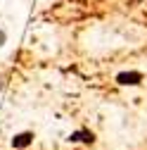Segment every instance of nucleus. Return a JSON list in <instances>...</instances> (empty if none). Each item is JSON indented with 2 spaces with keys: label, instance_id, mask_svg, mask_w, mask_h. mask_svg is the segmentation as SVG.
Masks as SVG:
<instances>
[{
  "label": "nucleus",
  "instance_id": "2",
  "mask_svg": "<svg viewBox=\"0 0 147 150\" xmlns=\"http://www.w3.org/2000/svg\"><path fill=\"white\" fill-rule=\"evenodd\" d=\"M69 143H85V145H93V143H95V134H93L90 129H76V131L69 136Z\"/></svg>",
  "mask_w": 147,
  "mask_h": 150
},
{
  "label": "nucleus",
  "instance_id": "1",
  "mask_svg": "<svg viewBox=\"0 0 147 150\" xmlns=\"http://www.w3.org/2000/svg\"><path fill=\"white\" fill-rule=\"evenodd\" d=\"M142 71H119L116 74V83L119 86H140L142 83Z\"/></svg>",
  "mask_w": 147,
  "mask_h": 150
},
{
  "label": "nucleus",
  "instance_id": "5",
  "mask_svg": "<svg viewBox=\"0 0 147 150\" xmlns=\"http://www.w3.org/2000/svg\"><path fill=\"white\" fill-rule=\"evenodd\" d=\"M3 88H5V81H3V79H0V91H3Z\"/></svg>",
  "mask_w": 147,
  "mask_h": 150
},
{
  "label": "nucleus",
  "instance_id": "4",
  "mask_svg": "<svg viewBox=\"0 0 147 150\" xmlns=\"http://www.w3.org/2000/svg\"><path fill=\"white\" fill-rule=\"evenodd\" d=\"M5 43H7V33H5V31H3V29H0V48H3V45H5Z\"/></svg>",
  "mask_w": 147,
  "mask_h": 150
},
{
  "label": "nucleus",
  "instance_id": "3",
  "mask_svg": "<svg viewBox=\"0 0 147 150\" xmlns=\"http://www.w3.org/2000/svg\"><path fill=\"white\" fill-rule=\"evenodd\" d=\"M33 143V131H22L12 138V148L14 150H22V148H29Z\"/></svg>",
  "mask_w": 147,
  "mask_h": 150
}]
</instances>
